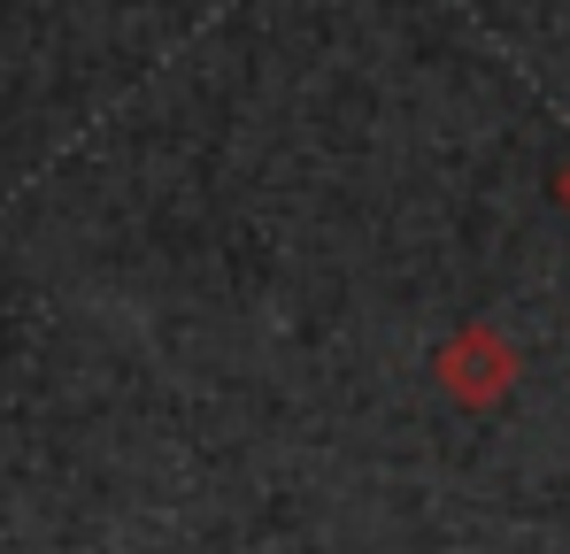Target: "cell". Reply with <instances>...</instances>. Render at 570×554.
<instances>
[{"label": "cell", "mask_w": 570, "mask_h": 554, "mask_svg": "<svg viewBox=\"0 0 570 554\" xmlns=\"http://www.w3.org/2000/svg\"><path fill=\"white\" fill-rule=\"evenodd\" d=\"M517 347L471 316V324H455L448 339H440V355H432V377H440V393L455 400V408H501L509 393H517Z\"/></svg>", "instance_id": "obj_1"}, {"label": "cell", "mask_w": 570, "mask_h": 554, "mask_svg": "<svg viewBox=\"0 0 570 554\" xmlns=\"http://www.w3.org/2000/svg\"><path fill=\"white\" fill-rule=\"evenodd\" d=\"M556 200H563V216H570V162L556 170Z\"/></svg>", "instance_id": "obj_2"}]
</instances>
